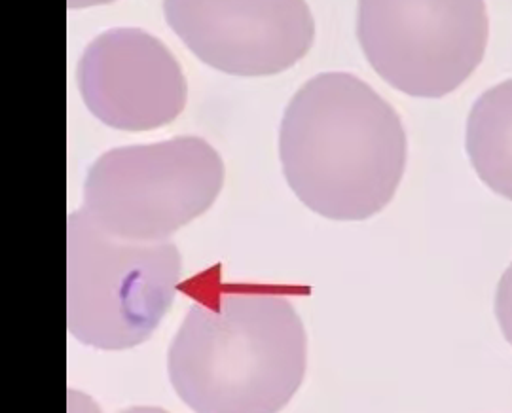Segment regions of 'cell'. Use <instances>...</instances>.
I'll list each match as a JSON object with an SVG mask.
<instances>
[{
	"mask_svg": "<svg viewBox=\"0 0 512 413\" xmlns=\"http://www.w3.org/2000/svg\"><path fill=\"white\" fill-rule=\"evenodd\" d=\"M69 413H101L99 406L93 402L90 396L82 395L78 391H69ZM120 413H169L162 408H147V406H135Z\"/></svg>",
	"mask_w": 512,
	"mask_h": 413,
	"instance_id": "cell-10",
	"label": "cell"
},
{
	"mask_svg": "<svg viewBox=\"0 0 512 413\" xmlns=\"http://www.w3.org/2000/svg\"><path fill=\"white\" fill-rule=\"evenodd\" d=\"M181 252L171 241H129L101 230L84 209L67 220V326L103 351L147 342L175 300Z\"/></svg>",
	"mask_w": 512,
	"mask_h": 413,
	"instance_id": "cell-3",
	"label": "cell"
},
{
	"mask_svg": "<svg viewBox=\"0 0 512 413\" xmlns=\"http://www.w3.org/2000/svg\"><path fill=\"white\" fill-rule=\"evenodd\" d=\"M169 27L190 52L217 71L268 76L291 69L310 52L315 21L298 0L165 2Z\"/></svg>",
	"mask_w": 512,
	"mask_h": 413,
	"instance_id": "cell-6",
	"label": "cell"
},
{
	"mask_svg": "<svg viewBox=\"0 0 512 413\" xmlns=\"http://www.w3.org/2000/svg\"><path fill=\"white\" fill-rule=\"evenodd\" d=\"M495 317L505 340L512 345V264L503 273L495 294Z\"/></svg>",
	"mask_w": 512,
	"mask_h": 413,
	"instance_id": "cell-9",
	"label": "cell"
},
{
	"mask_svg": "<svg viewBox=\"0 0 512 413\" xmlns=\"http://www.w3.org/2000/svg\"><path fill=\"white\" fill-rule=\"evenodd\" d=\"M285 179L311 211L366 220L393 199L406 167L395 108L349 72H323L294 93L279 129Z\"/></svg>",
	"mask_w": 512,
	"mask_h": 413,
	"instance_id": "cell-1",
	"label": "cell"
},
{
	"mask_svg": "<svg viewBox=\"0 0 512 413\" xmlns=\"http://www.w3.org/2000/svg\"><path fill=\"white\" fill-rule=\"evenodd\" d=\"M224 163L200 137L109 150L84 184V211L114 237L167 241L203 215L220 194Z\"/></svg>",
	"mask_w": 512,
	"mask_h": 413,
	"instance_id": "cell-4",
	"label": "cell"
},
{
	"mask_svg": "<svg viewBox=\"0 0 512 413\" xmlns=\"http://www.w3.org/2000/svg\"><path fill=\"white\" fill-rule=\"evenodd\" d=\"M78 90L95 118L122 131L173 122L186 105V80L175 55L143 29L95 36L78 61Z\"/></svg>",
	"mask_w": 512,
	"mask_h": 413,
	"instance_id": "cell-7",
	"label": "cell"
},
{
	"mask_svg": "<svg viewBox=\"0 0 512 413\" xmlns=\"http://www.w3.org/2000/svg\"><path fill=\"white\" fill-rule=\"evenodd\" d=\"M467 154L476 175L512 201V80L484 91L467 120Z\"/></svg>",
	"mask_w": 512,
	"mask_h": 413,
	"instance_id": "cell-8",
	"label": "cell"
},
{
	"mask_svg": "<svg viewBox=\"0 0 512 413\" xmlns=\"http://www.w3.org/2000/svg\"><path fill=\"white\" fill-rule=\"evenodd\" d=\"M484 2L366 0L357 36L368 63L385 82L412 97H444L475 72L488 46Z\"/></svg>",
	"mask_w": 512,
	"mask_h": 413,
	"instance_id": "cell-5",
	"label": "cell"
},
{
	"mask_svg": "<svg viewBox=\"0 0 512 413\" xmlns=\"http://www.w3.org/2000/svg\"><path fill=\"white\" fill-rule=\"evenodd\" d=\"M308 338L266 287H226L186 313L167 353L175 393L196 413H277L300 389Z\"/></svg>",
	"mask_w": 512,
	"mask_h": 413,
	"instance_id": "cell-2",
	"label": "cell"
}]
</instances>
